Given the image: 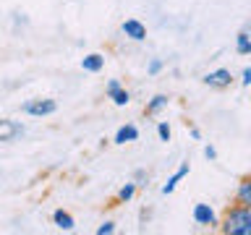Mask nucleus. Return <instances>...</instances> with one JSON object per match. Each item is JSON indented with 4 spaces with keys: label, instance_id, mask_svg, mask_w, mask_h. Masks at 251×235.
Returning <instances> with one entry per match:
<instances>
[{
    "label": "nucleus",
    "instance_id": "obj_13",
    "mask_svg": "<svg viewBox=\"0 0 251 235\" xmlns=\"http://www.w3.org/2000/svg\"><path fill=\"white\" fill-rule=\"evenodd\" d=\"M136 188L139 186L133 183V180H128L126 186H121V188H118V193H115V204H128L133 196H136Z\"/></svg>",
    "mask_w": 251,
    "mask_h": 235
},
{
    "label": "nucleus",
    "instance_id": "obj_18",
    "mask_svg": "<svg viewBox=\"0 0 251 235\" xmlns=\"http://www.w3.org/2000/svg\"><path fill=\"white\" fill-rule=\"evenodd\" d=\"M113 233H115V222H113V219H105V222L97 227V235H113Z\"/></svg>",
    "mask_w": 251,
    "mask_h": 235
},
{
    "label": "nucleus",
    "instance_id": "obj_22",
    "mask_svg": "<svg viewBox=\"0 0 251 235\" xmlns=\"http://www.w3.org/2000/svg\"><path fill=\"white\" fill-rule=\"evenodd\" d=\"M191 139H194V141H199V139H201V131L196 128V125H191Z\"/></svg>",
    "mask_w": 251,
    "mask_h": 235
},
{
    "label": "nucleus",
    "instance_id": "obj_6",
    "mask_svg": "<svg viewBox=\"0 0 251 235\" xmlns=\"http://www.w3.org/2000/svg\"><path fill=\"white\" fill-rule=\"evenodd\" d=\"M121 34L126 39H131V42H144L147 39V26L139 19H126L121 24Z\"/></svg>",
    "mask_w": 251,
    "mask_h": 235
},
{
    "label": "nucleus",
    "instance_id": "obj_19",
    "mask_svg": "<svg viewBox=\"0 0 251 235\" xmlns=\"http://www.w3.org/2000/svg\"><path fill=\"white\" fill-rule=\"evenodd\" d=\"M204 157H207L209 162H215V160H217V149L212 146V144H209V146H204Z\"/></svg>",
    "mask_w": 251,
    "mask_h": 235
},
{
    "label": "nucleus",
    "instance_id": "obj_17",
    "mask_svg": "<svg viewBox=\"0 0 251 235\" xmlns=\"http://www.w3.org/2000/svg\"><path fill=\"white\" fill-rule=\"evenodd\" d=\"M162 68H165V60L154 58V60H149V66H147V73H149V76H157Z\"/></svg>",
    "mask_w": 251,
    "mask_h": 235
},
{
    "label": "nucleus",
    "instance_id": "obj_16",
    "mask_svg": "<svg viewBox=\"0 0 251 235\" xmlns=\"http://www.w3.org/2000/svg\"><path fill=\"white\" fill-rule=\"evenodd\" d=\"M170 136H173L170 125L165 123V120H160V123H157V139H160V141H165V144H168V141H170Z\"/></svg>",
    "mask_w": 251,
    "mask_h": 235
},
{
    "label": "nucleus",
    "instance_id": "obj_10",
    "mask_svg": "<svg viewBox=\"0 0 251 235\" xmlns=\"http://www.w3.org/2000/svg\"><path fill=\"white\" fill-rule=\"evenodd\" d=\"M81 68L86 73H100L102 68H105V55L102 52H89L81 58Z\"/></svg>",
    "mask_w": 251,
    "mask_h": 235
},
{
    "label": "nucleus",
    "instance_id": "obj_4",
    "mask_svg": "<svg viewBox=\"0 0 251 235\" xmlns=\"http://www.w3.org/2000/svg\"><path fill=\"white\" fill-rule=\"evenodd\" d=\"M191 217H194V222L199 225V227H217V212L212 209V204H194V209H191Z\"/></svg>",
    "mask_w": 251,
    "mask_h": 235
},
{
    "label": "nucleus",
    "instance_id": "obj_21",
    "mask_svg": "<svg viewBox=\"0 0 251 235\" xmlns=\"http://www.w3.org/2000/svg\"><path fill=\"white\" fill-rule=\"evenodd\" d=\"M149 175H147V170H136V172H133V183H136V186H141V180H147Z\"/></svg>",
    "mask_w": 251,
    "mask_h": 235
},
{
    "label": "nucleus",
    "instance_id": "obj_7",
    "mask_svg": "<svg viewBox=\"0 0 251 235\" xmlns=\"http://www.w3.org/2000/svg\"><path fill=\"white\" fill-rule=\"evenodd\" d=\"M188 172H191V164H188V162H180V167H178L176 172H173V175L168 178V183L162 186V196H170V193L178 188L180 180H183V178L188 175Z\"/></svg>",
    "mask_w": 251,
    "mask_h": 235
},
{
    "label": "nucleus",
    "instance_id": "obj_11",
    "mask_svg": "<svg viewBox=\"0 0 251 235\" xmlns=\"http://www.w3.org/2000/svg\"><path fill=\"white\" fill-rule=\"evenodd\" d=\"M168 105H170V97H168V94H154V97L144 105V115L154 118V115H160Z\"/></svg>",
    "mask_w": 251,
    "mask_h": 235
},
{
    "label": "nucleus",
    "instance_id": "obj_5",
    "mask_svg": "<svg viewBox=\"0 0 251 235\" xmlns=\"http://www.w3.org/2000/svg\"><path fill=\"white\" fill-rule=\"evenodd\" d=\"M24 133V125L13 118H0V144H11Z\"/></svg>",
    "mask_w": 251,
    "mask_h": 235
},
{
    "label": "nucleus",
    "instance_id": "obj_3",
    "mask_svg": "<svg viewBox=\"0 0 251 235\" xmlns=\"http://www.w3.org/2000/svg\"><path fill=\"white\" fill-rule=\"evenodd\" d=\"M235 81V76L230 73L227 68H215V70H209V73H204V84L209 86V89H230Z\"/></svg>",
    "mask_w": 251,
    "mask_h": 235
},
{
    "label": "nucleus",
    "instance_id": "obj_8",
    "mask_svg": "<svg viewBox=\"0 0 251 235\" xmlns=\"http://www.w3.org/2000/svg\"><path fill=\"white\" fill-rule=\"evenodd\" d=\"M233 204H241V207H251V178L243 175L238 180V188H235Z\"/></svg>",
    "mask_w": 251,
    "mask_h": 235
},
{
    "label": "nucleus",
    "instance_id": "obj_9",
    "mask_svg": "<svg viewBox=\"0 0 251 235\" xmlns=\"http://www.w3.org/2000/svg\"><path fill=\"white\" fill-rule=\"evenodd\" d=\"M131 141H139V128H136V125H131V123H126V125H121V128L115 131L113 144L123 146V144H131Z\"/></svg>",
    "mask_w": 251,
    "mask_h": 235
},
{
    "label": "nucleus",
    "instance_id": "obj_14",
    "mask_svg": "<svg viewBox=\"0 0 251 235\" xmlns=\"http://www.w3.org/2000/svg\"><path fill=\"white\" fill-rule=\"evenodd\" d=\"M235 52L238 55H251V34H249V29L238 31V37H235Z\"/></svg>",
    "mask_w": 251,
    "mask_h": 235
},
{
    "label": "nucleus",
    "instance_id": "obj_1",
    "mask_svg": "<svg viewBox=\"0 0 251 235\" xmlns=\"http://www.w3.org/2000/svg\"><path fill=\"white\" fill-rule=\"evenodd\" d=\"M217 227L225 235H251V207L230 204L225 217L217 222Z\"/></svg>",
    "mask_w": 251,
    "mask_h": 235
},
{
    "label": "nucleus",
    "instance_id": "obj_12",
    "mask_svg": "<svg viewBox=\"0 0 251 235\" xmlns=\"http://www.w3.org/2000/svg\"><path fill=\"white\" fill-rule=\"evenodd\" d=\"M52 225L58 227V230H74L76 227V219H74V214L71 212H66V209H55L52 212Z\"/></svg>",
    "mask_w": 251,
    "mask_h": 235
},
{
    "label": "nucleus",
    "instance_id": "obj_15",
    "mask_svg": "<svg viewBox=\"0 0 251 235\" xmlns=\"http://www.w3.org/2000/svg\"><path fill=\"white\" fill-rule=\"evenodd\" d=\"M107 99H113V105H115V107H126V105L131 102V92L126 89V86H118L115 92H110V94H107Z\"/></svg>",
    "mask_w": 251,
    "mask_h": 235
},
{
    "label": "nucleus",
    "instance_id": "obj_2",
    "mask_svg": "<svg viewBox=\"0 0 251 235\" xmlns=\"http://www.w3.org/2000/svg\"><path fill=\"white\" fill-rule=\"evenodd\" d=\"M21 113L24 115H31V118H47V115H55L58 113V102L50 99V97H37V99H29L21 105Z\"/></svg>",
    "mask_w": 251,
    "mask_h": 235
},
{
    "label": "nucleus",
    "instance_id": "obj_20",
    "mask_svg": "<svg viewBox=\"0 0 251 235\" xmlns=\"http://www.w3.org/2000/svg\"><path fill=\"white\" fill-rule=\"evenodd\" d=\"M251 84V68H243L241 70V86H249Z\"/></svg>",
    "mask_w": 251,
    "mask_h": 235
}]
</instances>
